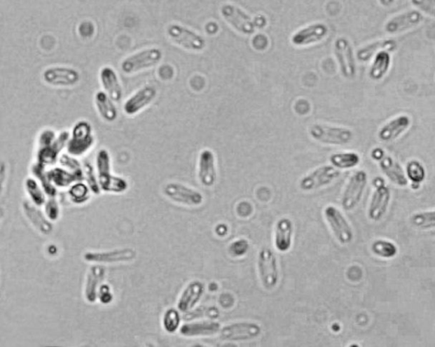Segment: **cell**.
Here are the masks:
<instances>
[{
	"mask_svg": "<svg viewBox=\"0 0 435 347\" xmlns=\"http://www.w3.org/2000/svg\"><path fill=\"white\" fill-rule=\"evenodd\" d=\"M95 165L99 188L103 192L122 194L129 189V183L125 178L111 174V155L109 150L101 149L98 151Z\"/></svg>",
	"mask_w": 435,
	"mask_h": 347,
	"instance_id": "obj_2",
	"label": "cell"
},
{
	"mask_svg": "<svg viewBox=\"0 0 435 347\" xmlns=\"http://www.w3.org/2000/svg\"><path fill=\"white\" fill-rule=\"evenodd\" d=\"M157 95L158 90L155 87L144 86L127 99L123 105V111L130 117H133L149 107L157 98Z\"/></svg>",
	"mask_w": 435,
	"mask_h": 347,
	"instance_id": "obj_21",
	"label": "cell"
},
{
	"mask_svg": "<svg viewBox=\"0 0 435 347\" xmlns=\"http://www.w3.org/2000/svg\"><path fill=\"white\" fill-rule=\"evenodd\" d=\"M48 167L41 163L34 162L30 167V173L36 180L41 183L43 190L46 191L48 197H58L59 191L52 185L47 174Z\"/></svg>",
	"mask_w": 435,
	"mask_h": 347,
	"instance_id": "obj_34",
	"label": "cell"
},
{
	"mask_svg": "<svg viewBox=\"0 0 435 347\" xmlns=\"http://www.w3.org/2000/svg\"><path fill=\"white\" fill-rule=\"evenodd\" d=\"M163 58V53L161 49L156 47L149 48L123 59L120 69L125 74H135L158 66Z\"/></svg>",
	"mask_w": 435,
	"mask_h": 347,
	"instance_id": "obj_5",
	"label": "cell"
},
{
	"mask_svg": "<svg viewBox=\"0 0 435 347\" xmlns=\"http://www.w3.org/2000/svg\"><path fill=\"white\" fill-rule=\"evenodd\" d=\"M83 180L86 181V185L89 187L91 193L99 194L102 192L99 188L97 174H95L94 167L90 162H85L83 165Z\"/></svg>",
	"mask_w": 435,
	"mask_h": 347,
	"instance_id": "obj_41",
	"label": "cell"
},
{
	"mask_svg": "<svg viewBox=\"0 0 435 347\" xmlns=\"http://www.w3.org/2000/svg\"><path fill=\"white\" fill-rule=\"evenodd\" d=\"M162 325L163 330L167 333H177L181 326V317L179 311L174 308L167 309L163 316Z\"/></svg>",
	"mask_w": 435,
	"mask_h": 347,
	"instance_id": "obj_37",
	"label": "cell"
},
{
	"mask_svg": "<svg viewBox=\"0 0 435 347\" xmlns=\"http://www.w3.org/2000/svg\"><path fill=\"white\" fill-rule=\"evenodd\" d=\"M413 5L425 14L434 17L435 15V0H410Z\"/></svg>",
	"mask_w": 435,
	"mask_h": 347,
	"instance_id": "obj_44",
	"label": "cell"
},
{
	"mask_svg": "<svg viewBox=\"0 0 435 347\" xmlns=\"http://www.w3.org/2000/svg\"><path fill=\"white\" fill-rule=\"evenodd\" d=\"M330 162L337 169H350L361 162L360 155L355 153H335L331 155Z\"/></svg>",
	"mask_w": 435,
	"mask_h": 347,
	"instance_id": "obj_36",
	"label": "cell"
},
{
	"mask_svg": "<svg viewBox=\"0 0 435 347\" xmlns=\"http://www.w3.org/2000/svg\"><path fill=\"white\" fill-rule=\"evenodd\" d=\"M310 136L318 143L329 146H345L353 141V131L345 127L314 123L308 129Z\"/></svg>",
	"mask_w": 435,
	"mask_h": 347,
	"instance_id": "obj_4",
	"label": "cell"
},
{
	"mask_svg": "<svg viewBox=\"0 0 435 347\" xmlns=\"http://www.w3.org/2000/svg\"><path fill=\"white\" fill-rule=\"evenodd\" d=\"M163 193L171 201L181 206L195 207L201 206L205 201V197L198 190L181 183H166L163 187Z\"/></svg>",
	"mask_w": 435,
	"mask_h": 347,
	"instance_id": "obj_8",
	"label": "cell"
},
{
	"mask_svg": "<svg viewBox=\"0 0 435 347\" xmlns=\"http://www.w3.org/2000/svg\"><path fill=\"white\" fill-rule=\"evenodd\" d=\"M397 42L394 39H380L376 40L360 48L357 50V58L359 62L365 63L369 62L379 52L388 51L392 52L396 50Z\"/></svg>",
	"mask_w": 435,
	"mask_h": 347,
	"instance_id": "obj_30",
	"label": "cell"
},
{
	"mask_svg": "<svg viewBox=\"0 0 435 347\" xmlns=\"http://www.w3.org/2000/svg\"><path fill=\"white\" fill-rule=\"evenodd\" d=\"M221 325L219 322L209 319L193 323H186L179 330L181 336L187 338L209 337L219 334Z\"/></svg>",
	"mask_w": 435,
	"mask_h": 347,
	"instance_id": "obj_25",
	"label": "cell"
},
{
	"mask_svg": "<svg viewBox=\"0 0 435 347\" xmlns=\"http://www.w3.org/2000/svg\"><path fill=\"white\" fill-rule=\"evenodd\" d=\"M198 178L201 185L206 188H211L216 183V158L213 150L205 149L199 154Z\"/></svg>",
	"mask_w": 435,
	"mask_h": 347,
	"instance_id": "obj_20",
	"label": "cell"
},
{
	"mask_svg": "<svg viewBox=\"0 0 435 347\" xmlns=\"http://www.w3.org/2000/svg\"><path fill=\"white\" fill-rule=\"evenodd\" d=\"M221 14L223 19L235 31L245 36L253 35L258 29H263L267 24V20L263 15H259L253 18L242 8L233 3L223 5Z\"/></svg>",
	"mask_w": 435,
	"mask_h": 347,
	"instance_id": "obj_1",
	"label": "cell"
},
{
	"mask_svg": "<svg viewBox=\"0 0 435 347\" xmlns=\"http://www.w3.org/2000/svg\"><path fill=\"white\" fill-rule=\"evenodd\" d=\"M24 190L27 199L34 205L42 207L48 198L46 191L33 176L27 177L24 181Z\"/></svg>",
	"mask_w": 435,
	"mask_h": 347,
	"instance_id": "obj_33",
	"label": "cell"
},
{
	"mask_svg": "<svg viewBox=\"0 0 435 347\" xmlns=\"http://www.w3.org/2000/svg\"><path fill=\"white\" fill-rule=\"evenodd\" d=\"M414 226L422 229H429L434 228L435 226V214L434 211H424V213H418L413 215L410 219Z\"/></svg>",
	"mask_w": 435,
	"mask_h": 347,
	"instance_id": "obj_42",
	"label": "cell"
},
{
	"mask_svg": "<svg viewBox=\"0 0 435 347\" xmlns=\"http://www.w3.org/2000/svg\"><path fill=\"white\" fill-rule=\"evenodd\" d=\"M391 66L389 52L381 51L375 55L369 69V78L373 81H379L389 73Z\"/></svg>",
	"mask_w": 435,
	"mask_h": 347,
	"instance_id": "obj_32",
	"label": "cell"
},
{
	"mask_svg": "<svg viewBox=\"0 0 435 347\" xmlns=\"http://www.w3.org/2000/svg\"><path fill=\"white\" fill-rule=\"evenodd\" d=\"M95 105L99 117L106 122H113L118 117V111L114 101L104 91L95 94Z\"/></svg>",
	"mask_w": 435,
	"mask_h": 347,
	"instance_id": "obj_31",
	"label": "cell"
},
{
	"mask_svg": "<svg viewBox=\"0 0 435 347\" xmlns=\"http://www.w3.org/2000/svg\"><path fill=\"white\" fill-rule=\"evenodd\" d=\"M22 208L24 216L36 230V232L45 235V236H48L54 232V222L48 219L42 207L34 205V203L26 199L22 201Z\"/></svg>",
	"mask_w": 435,
	"mask_h": 347,
	"instance_id": "obj_18",
	"label": "cell"
},
{
	"mask_svg": "<svg viewBox=\"0 0 435 347\" xmlns=\"http://www.w3.org/2000/svg\"><path fill=\"white\" fill-rule=\"evenodd\" d=\"M329 34V29L325 23L315 22L295 31L291 37V43L299 48L308 47L323 41Z\"/></svg>",
	"mask_w": 435,
	"mask_h": 347,
	"instance_id": "obj_15",
	"label": "cell"
},
{
	"mask_svg": "<svg viewBox=\"0 0 435 347\" xmlns=\"http://www.w3.org/2000/svg\"><path fill=\"white\" fill-rule=\"evenodd\" d=\"M137 251L133 248H121L111 250H88L83 258L93 264H113V263H127L135 260Z\"/></svg>",
	"mask_w": 435,
	"mask_h": 347,
	"instance_id": "obj_10",
	"label": "cell"
},
{
	"mask_svg": "<svg viewBox=\"0 0 435 347\" xmlns=\"http://www.w3.org/2000/svg\"><path fill=\"white\" fill-rule=\"evenodd\" d=\"M42 209L48 219L52 222H57L61 218L62 207L58 197H48Z\"/></svg>",
	"mask_w": 435,
	"mask_h": 347,
	"instance_id": "obj_40",
	"label": "cell"
},
{
	"mask_svg": "<svg viewBox=\"0 0 435 347\" xmlns=\"http://www.w3.org/2000/svg\"><path fill=\"white\" fill-rule=\"evenodd\" d=\"M95 139L93 127L86 120H79L70 132L66 153L76 158L83 157L93 148Z\"/></svg>",
	"mask_w": 435,
	"mask_h": 347,
	"instance_id": "obj_3",
	"label": "cell"
},
{
	"mask_svg": "<svg viewBox=\"0 0 435 347\" xmlns=\"http://www.w3.org/2000/svg\"><path fill=\"white\" fill-rule=\"evenodd\" d=\"M67 197L74 205H85L90 199L91 191L85 183L78 181L67 189Z\"/></svg>",
	"mask_w": 435,
	"mask_h": 347,
	"instance_id": "obj_35",
	"label": "cell"
},
{
	"mask_svg": "<svg viewBox=\"0 0 435 347\" xmlns=\"http://www.w3.org/2000/svg\"><path fill=\"white\" fill-rule=\"evenodd\" d=\"M47 174L52 185L58 191L69 189L76 182L83 181V177L81 175L71 173L58 164L48 167Z\"/></svg>",
	"mask_w": 435,
	"mask_h": 347,
	"instance_id": "obj_27",
	"label": "cell"
},
{
	"mask_svg": "<svg viewBox=\"0 0 435 347\" xmlns=\"http://www.w3.org/2000/svg\"><path fill=\"white\" fill-rule=\"evenodd\" d=\"M166 34L174 45L186 50L202 52L207 46L206 40L202 36L178 23L167 26Z\"/></svg>",
	"mask_w": 435,
	"mask_h": 347,
	"instance_id": "obj_6",
	"label": "cell"
},
{
	"mask_svg": "<svg viewBox=\"0 0 435 347\" xmlns=\"http://www.w3.org/2000/svg\"><path fill=\"white\" fill-rule=\"evenodd\" d=\"M43 81L54 87H70L78 85L81 74L78 69L67 66H51L43 71Z\"/></svg>",
	"mask_w": 435,
	"mask_h": 347,
	"instance_id": "obj_9",
	"label": "cell"
},
{
	"mask_svg": "<svg viewBox=\"0 0 435 347\" xmlns=\"http://www.w3.org/2000/svg\"><path fill=\"white\" fill-rule=\"evenodd\" d=\"M258 271L263 288L271 290L277 286L279 282L278 262L273 250L263 247L258 254Z\"/></svg>",
	"mask_w": 435,
	"mask_h": 347,
	"instance_id": "obj_7",
	"label": "cell"
},
{
	"mask_svg": "<svg viewBox=\"0 0 435 347\" xmlns=\"http://www.w3.org/2000/svg\"><path fill=\"white\" fill-rule=\"evenodd\" d=\"M294 223L289 218H281L275 225V246L281 253H286L292 246Z\"/></svg>",
	"mask_w": 435,
	"mask_h": 347,
	"instance_id": "obj_28",
	"label": "cell"
},
{
	"mask_svg": "<svg viewBox=\"0 0 435 347\" xmlns=\"http://www.w3.org/2000/svg\"><path fill=\"white\" fill-rule=\"evenodd\" d=\"M249 243L245 239H239L233 241L229 246V253L233 257H241L249 251Z\"/></svg>",
	"mask_w": 435,
	"mask_h": 347,
	"instance_id": "obj_43",
	"label": "cell"
},
{
	"mask_svg": "<svg viewBox=\"0 0 435 347\" xmlns=\"http://www.w3.org/2000/svg\"><path fill=\"white\" fill-rule=\"evenodd\" d=\"M98 300L104 305H109L113 301V294L109 285L102 284L98 291Z\"/></svg>",
	"mask_w": 435,
	"mask_h": 347,
	"instance_id": "obj_45",
	"label": "cell"
},
{
	"mask_svg": "<svg viewBox=\"0 0 435 347\" xmlns=\"http://www.w3.org/2000/svg\"><path fill=\"white\" fill-rule=\"evenodd\" d=\"M205 293V285L200 281L189 283L183 290L177 302V309L183 313H190L200 302Z\"/></svg>",
	"mask_w": 435,
	"mask_h": 347,
	"instance_id": "obj_23",
	"label": "cell"
},
{
	"mask_svg": "<svg viewBox=\"0 0 435 347\" xmlns=\"http://www.w3.org/2000/svg\"><path fill=\"white\" fill-rule=\"evenodd\" d=\"M424 21V15L420 11L410 10L395 15L386 22L385 31L389 35H396L414 29Z\"/></svg>",
	"mask_w": 435,
	"mask_h": 347,
	"instance_id": "obj_16",
	"label": "cell"
},
{
	"mask_svg": "<svg viewBox=\"0 0 435 347\" xmlns=\"http://www.w3.org/2000/svg\"><path fill=\"white\" fill-rule=\"evenodd\" d=\"M239 210H245L240 211V213H238L239 216L242 218L249 217L251 214L249 213V211H250V213H253V207L250 205L249 202H241L240 204H239L237 206V211Z\"/></svg>",
	"mask_w": 435,
	"mask_h": 347,
	"instance_id": "obj_47",
	"label": "cell"
},
{
	"mask_svg": "<svg viewBox=\"0 0 435 347\" xmlns=\"http://www.w3.org/2000/svg\"><path fill=\"white\" fill-rule=\"evenodd\" d=\"M372 250L375 255L382 258L390 259L396 256L398 249L394 243L378 239L373 243Z\"/></svg>",
	"mask_w": 435,
	"mask_h": 347,
	"instance_id": "obj_38",
	"label": "cell"
},
{
	"mask_svg": "<svg viewBox=\"0 0 435 347\" xmlns=\"http://www.w3.org/2000/svg\"><path fill=\"white\" fill-rule=\"evenodd\" d=\"M407 177L412 181L413 185H419L424 181L426 177V171L424 166L417 160L407 163L406 166Z\"/></svg>",
	"mask_w": 435,
	"mask_h": 347,
	"instance_id": "obj_39",
	"label": "cell"
},
{
	"mask_svg": "<svg viewBox=\"0 0 435 347\" xmlns=\"http://www.w3.org/2000/svg\"><path fill=\"white\" fill-rule=\"evenodd\" d=\"M367 181H368V175L365 171H357L352 175L343 195V208L350 211L358 206L364 193Z\"/></svg>",
	"mask_w": 435,
	"mask_h": 347,
	"instance_id": "obj_14",
	"label": "cell"
},
{
	"mask_svg": "<svg viewBox=\"0 0 435 347\" xmlns=\"http://www.w3.org/2000/svg\"><path fill=\"white\" fill-rule=\"evenodd\" d=\"M412 125L408 115L401 114L391 119L378 130V138L382 142H391L401 136Z\"/></svg>",
	"mask_w": 435,
	"mask_h": 347,
	"instance_id": "obj_24",
	"label": "cell"
},
{
	"mask_svg": "<svg viewBox=\"0 0 435 347\" xmlns=\"http://www.w3.org/2000/svg\"><path fill=\"white\" fill-rule=\"evenodd\" d=\"M374 183L376 190L371 199L368 216L371 220L379 221L384 218L388 211L391 194L389 189L382 179L378 178Z\"/></svg>",
	"mask_w": 435,
	"mask_h": 347,
	"instance_id": "obj_19",
	"label": "cell"
},
{
	"mask_svg": "<svg viewBox=\"0 0 435 347\" xmlns=\"http://www.w3.org/2000/svg\"><path fill=\"white\" fill-rule=\"evenodd\" d=\"M8 164L6 161L0 159V199L5 192L8 180Z\"/></svg>",
	"mask_w": 435,
	"mask_h": 347,
	"instance_id": "obj_46",
	"label": "cell"
},
{
	"mask_svg": "<svg viewBox=\"0 0 435 347\" xmlns=\"http://www.w3.org/2000/svg\"><path fill=\"white\" fill-rule=\"evenodd\" d=\"M0 218H1V216H0ZM0 225H1V220H0Z\"/></svg>",
	"mask_w": 435,
	"mask_h": 347,
	"instance_id": "obj_49",
	"label": "cell"
},
{
	"mask_svg": "<svg viewBox=\"0 0 435 347\" xmlns=\"http://www.w3.org/2000/svg\"><path fill=\"white\" fill-rule=\"evenodd\" d=\"M333 52L343 77L346 79L354 78L357 76V64L350 40L345 37L338 38L334 42Z\"/></svg>",
	"mask_w": 435,
	"mask_h": 347,
	"instance_id": "obj_11",
	"label": "cell"
},
{
	"mask_svg": "<svg viewBox=\"0 0 435 347\" xmlns=\"http://www.w3.org/2000/svg\"><path fill=\"white\" fill-rule=\"evenodd\" d=\"M262 333L261 326L254 322H237L223 326L219 337L226 341H246L258 338Z\"/></svg>",
	"mask_w": 435,
	"mask_h": 347,
	"instance_id": "obj_12",
	"label": "cell"
},
{
	"mask_svg": "<svg viewBox=\"0 0 435 347\" xmlns=\"http://www.w3.org/2000/svg\"><path fill=\"white\" fill-rule=\"evenodd\" d=\"M340 171L333 166H322L306 175L299 183L301 189L304 191H312L329 185L339 176Z\"/></svg>",
	"mask_w": 435,
	"mask_h": 347,
	"instance_id": "obj_13",
	"label": "cell"
},
{
	"mask_svg": "<svg viewBox=\"0 0 435 347\" xmlns=\"http://www.w3.org/2000/svg\"><path fill=\"white\" fill-rule=\"evenodd\" d=\"M325 217L333 233L343 245L349 244L354 238L352 229L344 215L337 207L329 206L324 211Z\"/></svg>",
	"mask_w": 435,
	"mask_h": 347,
	"instance_id": "obj_17",
	"label": "cell"
},
{
	"mask_svg": "<svg viewBox=\"0 0 435 347\" xmlns=\"http://www.w3.org/2000/svg\"><path fill=\"white\" fill-rule=\"evenodd\" d=\"M106 276V269L102 264L91 265L88 269L83 286V297L90 304H94L98 301V291Z\"/></svg>",
	"mask_w": 435,
	"mask_h": 347,
	"instance_id": "obj_22",
	"label": "cell"
},
{
	"mask_svg": "<svg viewBox=\"0 0 435 347\" xmlns=\"http://www.w3.org/2000/svg\"><path fill=\"white\" fill-rule=\"evenodd\" d=\"M378 2L382 7H390L394 5L395 0H378Z\"/></svg>",
	"mask_w": 435,
	"mask_h": 347,
	"instance_id": "obj_48",
	"label": "cell"
},
{
	"mask_svg": "<svg viewBox=\"0 0 435 347\" xmlns=\"http://www.w3.org/2000/svg\"><path fill=\"white\" fill-rule=\"evenodd\" d=\"M104 92L114 102H120L123 98V87L117 73L113 67L103 66L99 73Z\"/></svg>",
	"mask_w": 435,
	"mask_h": 347,
	"instance_id": "obj_26",
	"label": "cell"
},
{
	"mask_svg": "<svg viewBox=\"0 0 435 347\" xmlns=\"http://www.w3.org/2000/svg\"><path fill=\"white\" fill-rule=\"evenodd\" d=\"M379 167L389 180L395 185L401 187H404L408 183V179H407L404 170L400 163L395 161L390 155H386L385 154L378 160Z\"/></svg>",
	"mask_w": 435,
	"mask_h": 347,
	"instance_id": "obj_29",
	"label": "cell"
}]
</instances>
